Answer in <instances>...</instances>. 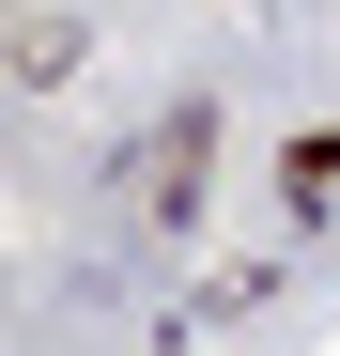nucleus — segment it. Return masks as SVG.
I'll return each mask as SVG.
<instances>
[{
  "mask_svg": "<svg viewBox=\"0 0 340 356\" xmlns=\"http://www.w3.org/2000/svg\"><path fill=\"white\" fill-rule=\"evenodd\" d=\"M186 170H201V108H170L155 155H139V202H155V217H186Z\"/></svg>",
  "mask_w": 340,
  "mask_h": 356,
  "instance_id": "obj_1",
  "label": "nucleus"
}]
</instances>
